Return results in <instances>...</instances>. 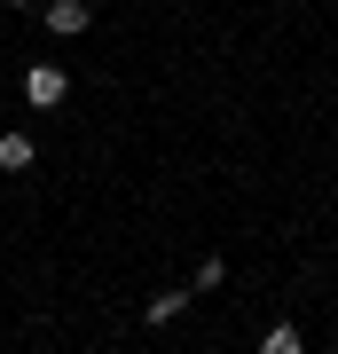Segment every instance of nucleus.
<instances>
[{"label":"nucleus","instance_id":"1","mask_svg":"<svg viewBox=\"0 0 338 354\" xmlns=\"http://www.w3.org/2000/svg\"><path fill=\"white\" fill-rule=\"evenodd\" d=\"M63 87H71V79H63V64H32V71H24V102H32V111H55Z\"/></svg>","mask_w":338,"mask_h":354},{"label":"nucleus","instance_id":"2","mask_svg":"<svg viewBox=\"0 0 338 354\" xmlns=\"http://www.w3.org/2000/svg\"><path fill=\"white\" fill-rule=\"evenodd\" d=\"M48 32H55V39L87 32V0H48Z\"/></svg>","mask_w":338,"mask_h":354},{"label":"nucleus","instance_id":"3","mask_svg":"<svg viewBox=\"0 0 338 354\" xmlns=\"http://www.w3.org/2000/svg\"><path fill=\"white\" fill-rule=\"evenodd\" d=\"M260 354H307V339L291 323H267V339H260Z\"/></svg>","mask_w":338,"mask_h":354},{"label":"nucleus","instance_id":"4","mask_svg":"<svg viewBox=\"0 0 338 354\" xmlns=\"http://www.w3.org/2000/svg\"><path fill=\"white\" fill-rule=\"evenodd\" d=\"M0 165L24 174V165H32V134H0Z\"/></svg>","mask_w":338,"mask_h":354},{"label":"nucleus","instance_id":"5","mask_svg":"<svg viewBox=\"0 0 338 354\" xmlns=\"http://www.w3.org/2000/svg\"><path fill=\"white\" fill-rule=\"evenodd\" d=\"M181 307H189V291H158V299H150V323H173Z\"/></svg>","mask_w":338,"mask_h":354},{"label":"nucleus","instance_id":"6","mask_svg":"<svg viewBox=\"0 0 338 354\" xmlns=\"http://www.w3.org/2000/svg\"><path fill=\"white\" fill-rule=\"evenodd\" d=\"M16 8H32V0H16Z\"/></svg>","mask_w":338,"mask_h":354}]
</instances>
